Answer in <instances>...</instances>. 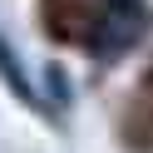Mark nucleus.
I'll use <instances>...</instances> for the list:
<instances>
[{
  "label": "nucleus",
  "mask_w": 153,
  "mask_h": 153,
  "mask_svg": "<svg viewBox=\"0 0 153 153\" xmlns=\"http://www.w3.org/2000/svg\"><path fill=\"white\" fill-rule=\"evenodd\" d=\"M143 25V5L138 0H104V20H99V40H94V54L99 59H114L133 45Z\"/></svg>",
  "instance_id": "nucleus-1"
}]
</instances>
